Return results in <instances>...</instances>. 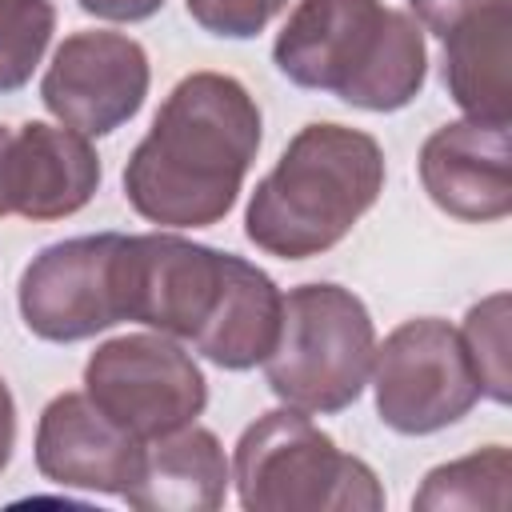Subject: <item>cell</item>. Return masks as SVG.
Masks as SVG:
<instances>
[{
  "mask_svg": "<svg viewBox=\"0 0 512 512\" xmlns=\"http://www.w3.org/2000/svg\"><path fill=\"white\" fill-rule=\"evenodd\" d=\"M492 4H508V0H408V8L416 12V24H424L436 36H448L456 24H464L468 16Z\"/></svg>",
  "mask_w": 512,
  "mask_h": 512,
  "instance_id": "obj_22",
  "label": "cell"
},
{
  "mask_svg": "<svg viewBox=\"0 0 512 512\" xmlns=\"http://www.w3.org/2000/svg\"><path fill=\"white\" fill-rule=\"evenodd\" d=\"M228 492V460L208 428L184 424L144 448L140 476L124 500L140 512H212Z\"/></svg>",
  "mask_w": 512,
  "mask_h": 512,
  "instance_id": "obj_14",
  "label": "cell"
},
{
  "mask_svg": "<svg viewBox=\"0 0 512 512\" xmlns=\"http://www.w3.org/2000/svg\"><path fill=\"white\" fill-rule=\"evenodd\" d=\"M288 0H188V16L212 32V36H228V40H248L256 32L268 28V20L284 8Z\"/></svg>",
  "mask_w": 512,
  "mask_h": 512,
  "instance_id": "obj_21",
  "label": "cell"
},
{
  "mask_svg": "<svg viewBox=\"0 0 512 512\" xmlns=\"http://www.w3.org/2000/svg\"><path fill=\"white\" fill-rule=\"evenodd\" d=\"M84 388L136 440H160L192 424L208 404V384L196 360L160 336H116L84 364Z\"/></svg>",
  "mask_w": 512,
  "mask_h": 512,
  "instance_id": "obj_6",
  "label": "cell"
},
{
  "mask_svg": "<svg viewBox=\"0 0 512 512\" xmlns=\"http://www.w3.org/2000/svg\"><path fill=\"white\" fill-rule=\"evenodd\" d=\"M236 492L248 512H376L384 488L376 472L344 456L300 408L264 412L244 428L232 460Z\"/></svg>",
  "mask_w": 512,
  "mask_h": 512,
  "instance_id": "obj_3",
  "label": "cell"
},
{
  "mask_svg": "<svg viewBox=\"0 0 512 512\" xmlns=\"http://www.w3.org/2000/svg\"><path fill=\"white\" fill-rule=\"evenodd\" d=\"M164 0H80L84 12L100 16V20H148Z\"/></svg>",
  "mask_w": 512,
  "mask_h": 512,
  "instance_id": "obj_23",
  "label": "cell"
},
{
  "mask_svg": "<svg viewBox=\"0 0 512 512\" xmlns=\"http://www.w3.org/2000/svg\"><path fill=\"white\" fill-rule=\"evenodd\" d=\"M56 28L52 0H4L0 4V92L28 84Z\"/></svg>",
  "mask_w": 512,
  "mask_h": 512,
  "instance_id": "obj_19",
  "label": "cell"
},
{
  "mask_svg": "<svg viewBox=\"0 0 512 512\" xmlns=\"http://www.w3.org/2000/svg\"><path fill=\"white\" fill-rule=\"evenodd\" d=\"M464 352L476 372L480 396L508 404V296L496 292L464 316Z\"/></svg>",
  "mask_w": 512,
  "mask_h": 512,
  "instance_id": "obj_20",
  "label": "cell"
},
{
  "mask_svg": "<svg viewBox=\"0 0 512 512\" xmlns=\"http://www.w3.org/2000/svg\"><path fill=\"white\" fill-rule=\"evenodd\" d=\"M0 4H4V0H0Z\"/></svg>",
  "mask_w": 512,
  "mask_h": 512,
  "instance_id": "obj_26",
  "label": "cell"
},
{
  "mask_svg": "<svg viewBox=\"0 0 512 512\" xmlns=\"http://www.w3.org/2000/svg\"><path fill=\"white\" fill-rule=\"evenodd\" d=\"M424 60H428L424 56V36H420L416 20L392 8L376 56L368 60L360 80L340 100L352 104V108H364V112H396V108L412 104V96L420 92Z\"/></svg>",
  "mask_w": 512,
  "mask_h": 512,
  "instance_id": "obj_17",
  "label": "cell"
},
{
  "mask_svg": "<svg viewBox=\"0 0 512 512\" xmlns=\"http://www.w3.org/2000/svg\"><path fill=\"white\" fill-rule=\"evenodd\" d=\"M372 384L380 420L404 436L440 432L480 400L460 332L436 316L400 324L372 352Z\"/></svg>",
  "mask_w": 512,
  "mask_h": 512,
  "instance_id": "obj_5",
  "label": "cell"
},
{
  "mask_svg": "<svg viewBox=\"0 0 512 512\" xmlns=\"http://www.w3.org/2000/svg\"><path fill=\"white\" fill-rule=\"evenodd\" d=\"M148 96V56L124 32L68 36L40 84L44 108L80 136H108L140 112Z\"/></svg>",
  "mask_w": 512,
  "mask_h": 512,
  "instance_id": "obj_9",
  "label": "cell"
},
{
  "mask_svg": "<svg viewBox=\"0 0 512 512\" xmlns=\"http://www.w3.org/2000/svg\"><path fill=\"white\" fill-rule=\"evenodd\" d=\"M420 180L432 204L456 220L488 224L512 212L508 124L456 120L436 128L420 148Z\"/></svg>",
  "mask_w": 512,
  "mask_h": 512,
  "instance_id": "obj_12",
  "label": "cell"
},
{
  "mask_svg": "<svg viewBox=\"0 0 512 512\" xmlns=\"http://www.w3.org/2000/svg\"><path fill=\"white\" fill-rule=\"evenodd\" d=\"M100 184V160L76 128L28 120L12 132L8 152V216L60 220L80 212Z\"/></svg>",
  "mask_w": 512,
  "mask_h": 512,
  "instance_id": "obj_13",
  "label": "cell"
},
{
  "mask_svg": "<svg viewBox=\"0 0 512 512\" xmlns=\"http://www.w3.org/2000/svg\"><path fill=\"white\" fill-rule=\"evenodd\" d=\"M224 288V252L180 236H124L116 252L120 320L196 340Z\"/></svg>",
  "mask_w": 512,
  "mask_h": 512,
  "instance_id": "obj_7",
  "label": "cell"
},
{
  "mask_svg": "<svg viewBox=\"0 0 512 512\" xmlns=\"http://www.w3.org/2000/svg\"><path fill=\"white\" fill-rule=\"evenodd\" d=\"M384 188L380 144L344 124H308L256 184L244 232L280 260H308L340 244Z\"/></svg>",
  "mask_w": 512,
  "mask_h": 512,
  "instance_id": "obj_2",
  "label": "cell"
},
{
  "mask_svg": "<svg viewBox=\"0 0 512 512\" xmlns=\"http://www.w3.org/2000/svg\"><path fill=\"white\" fill-rule=\"evenodd\" d=\"M388 12L380 0H300L276 36V68L300 88L344 96L376 56Z\"/></svg>",
  "mask_w": 512,
  "mask_h": 512,
  "instance_id": "obj_10",
  "label": "cell"
},
{
  "mask_svg": "<svg viewBox=\"0 0 512 512\" xmlns=\"http://www.w3.org/2000/svg\"><path fill=\"white\" fill-rule=\"evenodd\" d=\"M280 308H284V296L272 284V276L224 252V288H220L216 312L192 344L200 356H208L228 372L256 368L268 360L280 336Z\"/></svg>",
  "mask_w": 512,
  "mask_h": 512,
  "instance_id": "obj_15",
  "label": "cell"
},
{
  "mask_svg": "<svg viewBox=\"0 0 512 512\" xmlns=\"http://www.w3.org/2000/svg\"><path fill=\"white\" fill-rule=\"evenodd\" d=\"M260 148V108L220 72L184 76L160 104L124 168L128 204L164 228H208L228 216Z\"/></svg>",
  "mask_w": 512,
  "mask_h": 512,
  "instance_id": "obj_1",
  "label": "cell"
},
{
  "mask_svg": "<svg viewBox=\"0 0 512 512\" xmlns=\"http://www.w3.org/2000/svg\"><path fill=\"white\" fill-rule=\"evenodd\" d=\"M12 444H16V404H12L8 384L0 380V472L12 456Z\"/></svg>",
  "mask_w": 512,
  "mask_h": 512,
  "instance_id": "obj_24",
  "label": "cell"
},
{
  "mask_svg": "<svg viewBox=\"0 0 512 512\" xmlns=\"http://www.w3.org/2000/svg\"><path fill=\"white\" fill-rule=\"evenodd\" d=\"M12 132L8 124H0V216H8V152H12Z\"/></svg>",
  "mask_w": 512,
  "mask_h": 512,
  "instance_id": "obj_25",
  "label": "cell"
},
{
  "mask_svg": "<svg viewBox=\"0 0 512 512\" xmlns=\"http://www.w3.org/2000/svg\"><path fill=\"white\" fill-rule=\"evenodd\" d=\"M372 352L376 332L360 296L340 284H300L284 296L264 372L288 408L340 412L364 392Z\"/></svg>",
  "mask_w": 512,
  "mask_h": 512,
  "instance_id": "obj_4",
  "label": "cell"
},
{
  "mask_svg": "<svg viewBox=\"0 0 512 512\" xmlns=\"http://www.w3.org/2000/svg\"><path fill=\"white\" fill-rule=\"evenodd\" d=\"M508 476H512L508 448L492 444L484 452L432 468L424 476V488L412 496V504L416 508H504Z\"/></svg>",
  "mask_w": 512,
  "mask_h": 512,
  "instance_id": "obj_18",
  "label": "cell"
},
{
  "mask_svg": "<svg viewBox=\"0 0 512 512\" xmlns=\"http://www.w3.org/2000/svg\"><path fill=\"white\" fill-rule=\"evenodd\" d=\"M144 440L120 428L88 392L56 396L36 424V468L64 488L124 496L140 476Z\"/></svg>",
  "mask_w": 512,
  "mask_h": 512,
  "instance_id": "obj_11",
  "label": "cell"
},
{
  "mask_svg": "<svg viewBox=\"0 0 512 512\" xmlns=\"http://www.w3.org/2000/svg\"><path fill=\"white\" fill-rule=\"evenodd\" d=\"M508 32V4H492L444 36V84L472 120L508 124Z\"/></svg>",
  "mask_w": 512,
  "mask_h": 512,
  "instance_id": "obj_16",
  "label": "cell"
},
{
  "mask_svg": "<svg viewBox=\"0 0 512 512\" xmlns=\"http://www.w3.org/2000/svg\"><path fill=\"white\" fill-rule=\"evenodd\" d=\"M120 232L76 236L44 248L20 276V316L32 336L52 344L88 340L120 324L116 252Z\"/></svg>",
  "mask_w": 512,
  "mask_h": 512,
  "instance_id": "obj_8",
  "label": "cell"
}]
</instances>
